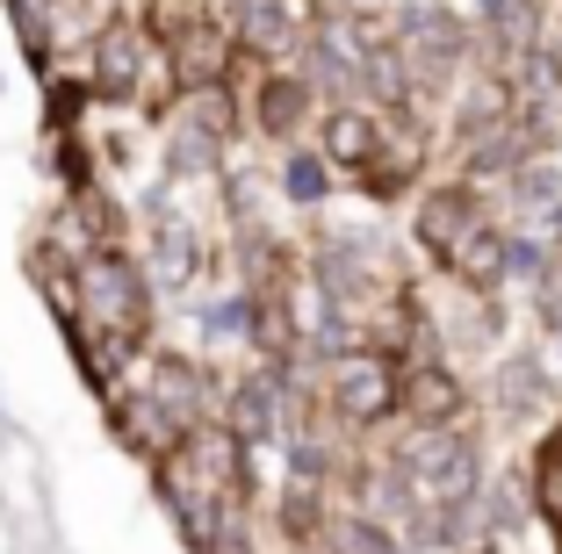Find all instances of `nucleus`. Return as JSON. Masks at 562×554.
I'll return each instance as SVG.
<instances>
[{
	"label": "nucleus",
	"mask_w": 562,
	"mask_h": 554,
	"mask_svg": "<svg viewBox=\"0 0 562 554\" xmlns=\"http://www.w3.org/2000/svg\"><path fill=\"white\" fill-rule=\"evenodd\" d=\"M390 461L426 489L432 505H476L491 489V461H483V432L476 425H404L390 440Z\"/></svg>",
	"instance_id": "f257e3e1"
},
{
	"label": "nucleus",
	"mask_w": 562,
	"mask_h": 554,
	"mask_svg": "<svg viewBox=\"0 0 562 554\" xmlns=\"http://www.w3.org/2000/svg\"><path fill=\"white\" fill-rule=\"evenodd\" d=\"M72 317L87 331H116V339H151V267L131 260V245H101L72 267Z\"/></svg>",
	"instance_id": "f03ea898"
},
{
	"label": "nucleus",
	"mask_w": 562,
	"mask_h": 554,
	"mask_svg": "<svg viewBox=\"0 0 562 554\" xmlns=\"http://www.w3.org/2000/svg\"><path fill=\"white\" fill-rule=\"evenodd\" d=\"M317 396H325V418L353 440L382 432V425H404V360L361 346V353L317 368Z\"/></svg>",
	"instance_id": "7ed1b4c3"
},
{
	"label": "nucleus",
	"mask_w": 562,
	"mask_h": 554,
	"mask_svg": "<svg viewBox=\"0 0 562 554\" xmlns=\"http://www.w3.org/2000/svg\"><path fill=\"white\" fill-rule=\"evenodd\" d=\"M483 224H497V202H483V188L462 180V173L454 180H426V188L412 195V245L440 267V274L454 267V252H462Z\"/></svg>",
	"instance_id": "20e7f679"
},
{
	"label": "nucleus",
	"mask_w": 562,
	"mask_h": 554,
	"mask_svg": "<svg viewBox=\"0 0 562 554\" xmlns=\"http://www.w3.org/2000/svg\"><path fill=\"white\" fill-rule=\"evenodd\" d=\"M382 145H390V115L368 109V101H331V109L317 115V151L331 159V173L361 180L368 166L382 159Z\"/></svg>",
	"instance_id": "39448f33"
},
{
	"label": "nucleus",
	"mask_w": 562,
	"mask_h": 554,
	"mask_svg": "<svg viewBox=\"0 0 562 554\" xmlns=\"http://www.w3.org/2000/svg\"><path fill=\"white\" fill-rule=\"evenodd\" d=\"M476 389L462 382V368L447 353L432 360H404V425H462Z\"/></svg>",
	"instance_id": "423d86ee"
},
{
	"label": "nucleus",
	"mask_w": 562,
	"mask_h": 554,
	"mask_svg": "<svg viewBox=\"0 0 562 554\" xmlns=\"http://www.w3.org/2000/svg\"><path fill=\"white\" fill-rule=\"evenodd\" d=\"M497 216L513 230H533V238L562 245V159H527L513 180H505V202Z\"/></svg>",
	"instance_id": "0eeeda50"
},
{
	"label": "nucleus",
	"mask_w": 562,
	"mask_h": 554,
	"mask_svg": "<svg viewBox=\"0 0 562 554\" xmlns=\"http://www.w3.org/2000/svg\"><path fill=\"white\" fill-rule=\"evenodd\" d=\"M491 410L505 425H533L555 410V368H548V353H505L491 368Z\"/></svg>",
	"instance_id": "6e6552de"
},
{
	"label": "nucleus",
	"mask_w": 562,
	"mask_h": 554,
	"mask_svg": "<svg viewBox=\"0 0 562 554\" xmlns=\"http://www.w3.org/2000/svg\"><path fill=\"white\" fill-rule=\"evenodd\" d=\"M311 115H317V87L303 80V72H281L274 66L260 80V94L246 101V131H260L267 145H296Z\"/></svg>",
	"instance_id": "1a4fd4ad"
},
{
	"label": "nucleus",
	"mask_w": 562,
	"mask_h": 554,
	"mask_svg": "<svg viewBox=\"0 0 562 554\" xmlns=\"http://www.w3.org/2000/svg\"><path fill=\"white\" fill-rule=\"evenodd\" d=\"M145 224H151V274L159 281H173V289H188V281H202V238H195V224H188L181 210L166 195H151V210H145Z\"/></svg>",
	"instance_id": "9d476101"
},
{
	"label": "nucleus",
	"mask_w": 562,
	"mask_h": 554,
	"mask_svg": "<svg viewBox=\"0 0 562 554\" xmlns=\"http://www.w3.org/2000/svg\"><path fill=\"white\" fill-rule=\"evenodd\" d=\"M331 188H339V173H331V159L317 145L281 151V202H289V210H325Z\"/></svg>",
	"instance_id": "9b49d317"
},
{
	"label": "nucleus",
	"mask_w": 562,
	"mask_h": 554,
	"mask_svg": "<svg viewBox=\"0 0 562 554\" xmlns=\"http://www.w3.org/2000/svg\"><path fill=\"white\" fill-rule=\"evenodd\" d=\"M527 497H533V519H541L548 533H555V525H562V446H555V440H541V446H533Z\"/></svg>",
	"instance_id": "f8f14e48"
},
{
	"label": "nucleus",
	"mask_w": 562,
	"mask_h": 554,
	"mask_svg": "<svg viewBox=\"0 0 562 554\" xmlns=\"http://www.w3.org/2000/svg\"><path fill=\"white\" fill-rule=\"evenodd\" d=\"M541 353H548V368L562 375V303H541Z\"/></svg>",
	"instance_id": "ddd939ff"
},
{
	"label": "nucleus",
	"mask_w": 562,
	"mask_h": 554,
	"mask_svg": "<svg viewBox=\"0 0 562 554\" xmlns=\"http://www.w3.org/2000/svg\"><path fill=\"white\" fill-rule=\"evenodd\" d=\"M303 554H339V547H331V540H317V547H303Z\"/></svg>",
	"instance_id": "4468645a"
},
{
	"label": "nucleus",
	"mask_w": 562,
	"mask_h": 554,
	"mask_svg": "<svg viewBox=\"0 0 562 554\" xmlns=\"http://www.w3.org/2000/svg\"><path fill=\"white\" fill-rule=\"evenodd\" d=\"M548 440H555V446H562V410H555V432H548Z\"/></svg>",
	"instance_id": "2eb2a0df"
},
{
	"label": "nucleus",
	"mask_w": 562,
	"mask_h": 554,
	"mask_svg": "<svg viewBox=\"0 0 562 554\" xmlns=\"http://www.w3.org/2000/svg\"><path fill=\"white\" fill-rule=\"evenodd\" d=\"M0 94H8V72H0Z\"/></svg>",
	"instance_id": "dca6fc26"
},
{
	"label": "nucleus",
	"mask_w": 562,
	"mask_h": 554,
	"mask_svg": "<svg viewBox=\"0 0 562 554\" xmlns=\"http://www.w3.org/2000/svg\"><path fill=\"white\" fill-rule=\"evenodd\" d=\"M347 8H361V0H347Z\"/></svg>",
	"instance_id": "f3484780"
},
{
	"label": "nucleus",
	"mask_w": 562,
	"mask_h": 554,
	"mask_svg": "<svg viewBox=\"0 0 562 554\" xmlns=\"http://www.w3.org/2000/svg\"><path fill=\"white\" fill-rule=\"evenodd\" d=\"M555 540H562V525H555Z\"/></svg>",
	"instance_id": "a211bd4d"
}]
</instances>
